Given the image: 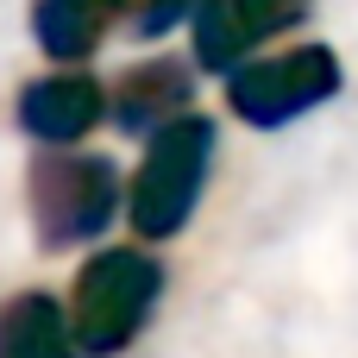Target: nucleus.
<instances>
[{
    "label": "nucleus",
    "instance_id": "obj_9",
    "mask_svg": "<svg viewBox=\"0 0 358 358\" xmlns=\"http://www.w3.org/2000/svg\"><path fill=\"white\" fill-rule=\"evenodd\" d=\"M0 358H82L69 308L50 289H19L0 302Z\"/></svg>",
    "mask_w": 358,
    "mask_h": 358
},
{
    "label": "nucleus",
    "instance_id": "obj_5",
    "mask_svg": "<svg viewBox=\"0 0 358 358\" xmlns=\"http://www.w3.org/2000/svg\"><path fill=\"white\" fill-rule=\"evenodd\" d=\"M19 132L44 151H76L101 120H107V88L82 69V63H57L50 76H31L19 88V107H13Z\"/></svg>",
    "mask_w": 358,
    "mask_h": 358
},
{
    "label": "nucleus",
    "instance_id": "obj_1",
    "mask_svg": "<svg viewBox=\"0 0 358 358\" xmlns=\"http://www.w3.org/2000/svg\"><path fill=\"white\" fill-rule=\"evenodd\" d=\"M164 302V264L145 245H107L94 252L69 283V334L82 358H120Z\"/></svg>",
    "mask_w": 358,
    "mask_h": 358
},
{
    "label": "nucleus",
    "instance_id": "obj_4",
    "mask_svg": "<svg viewBox=\"0 0 358 358\" xmlns=\"http://www.w3.org/2000/svg\"><path fill=\"white\" fill-rule=\"evenodd\" d=\"M340 94V63L327 44H302V50H277V57H252L227 76V101L239 107V120L252 126H289L302 113H315L321 101Z\"/></svg>",
    "mask_w": 358,
    "mask_h": 358
},
{
    "label": "nucleus",
    "instance_id": "obj_8",
    "mask_svg": "<svg viewBox=\"0 0 358 358\" xmlns=\"http://www.w3.org/2000/svg\"><path fill=\"white\" fill-rule=\"evenodd\" d=\"M132 0H31V38L50 63H88Z\"/></svg>",
    "mask_w": 358,
    "mask_h": 358
},
{
    "label": "nucleus",
    "instance_id": "obj_6",
    "mask_svg": "<svg viewBox=\"0 0 358 358\" xmlns=\"http://www.w3.org/2000/svg\"><path fill=\"white\" fill-rule=\"evenodd\" d=\"M308 13V0H201L195 6V57L201 69L233 76L239 63H252V50L277 31H289Z\"/></svg>",
    "mask_w": 358,
    "mask_h": 358
},
{
    "label": "nucleus",
    "instance_id": "obj_7",
    "mask_svg": "<svg viewBox=\"0 0 358 358\" xmlns=\"http://www.w3.org/2000/svg\"><path fill=\"white\" fill-rule=\"evenodd\" d=\"M189 101H195L189 63H176V57H145V63H132V69L107 88V120H113L120 132H132V138H151V132H164L170 120H182Z\"/></svg>",
    "mask_w": 358,
    "mask_h": 358
},
{
    "label": "nucleus",
    "instance_id": "obj_10",
    "mask_svg": "<svg viewBox=\"0 0 358 358\" xmlns=\"http://www.w3.org/2000/svg\"><path fill=\"white\" fill-rule=\"evenodd\" d=\"M195 6H201V0H138L132 31H138V38H164V31L189 25V19H195Z\"/></svg>",
    "mask_w": 358,
    "mask_h": 358
},
{
    "label": "nucleus",
    "instance_id": "obj_2",
    "mask_svg": "<svg viewBox=\"0 0 358 358\" xmlns=\"http://www.w3.org/2000/svg\"><path fill=\"white\" fill-rule=\"evenodd\" d=\"M25 208H31V233L44 252L94 245L126 214L120 164L101 151H44L25 170Z\"/></svg>",
    "mask_w": 358,
    "mask_h": 358
},
{
    "label": "nucleus",
    "instance_id": "obj_3",
    "mask_svg": "<svg viewBox=\"0 0 358 358\" xmlns=\"http://www.w3.org/2000/svg\"><path fill=\"white\" fill-rule=\"evenodd\" d=\"M214 145H220V132L201 113H182L145 138L138 176L126 189V220L138 227V239H176L195 220L201 189L214 176Z\"/></svg>",
    "mask_w": 358,
    "mask_h": 358
}]
</instances>
